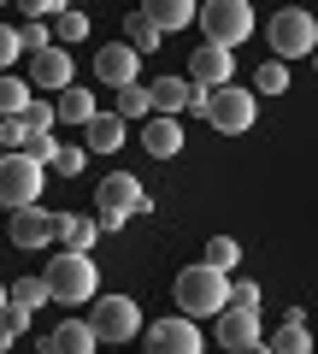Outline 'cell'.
Wrapping results in <instances>:
<instances>
[{
  "label": "cell",
  "instance_id": "cell-1",
  "mask_svg": "<svg viewBox=\"0 0 318 354\" xmlns=\"http://www.w3.org/2000/svg\"><path fill=\"white\" fill-rule=\"evenodd\" d=\"M171 295H177L183 319H218L236 307V283H230V272H218V266H183L177 283H171Z\"/></svg>",
  "mask_w": 318,
  "mask_h": 354
},
{
  "label": "cell",
  "instance_id": "cell-2",
  "mask_svg": "<svg viewBox=\"0 0 318 354\" xmlns=\"http://www.w3.org/2000/svg\"><path fill=\"white\" fill-rule=\"evenodd\" d=\"M130 213H153V195L141 189L130 171H112L95 183V218H101V230H124Z\"/></svg>",
  "mask_w": 318,
  "mask_h": 354
},
{
  "label": "cell",
  "instance_id": "cell-3",
  "mask_svg": "<svg viewBox=\"0 0 318 354\" xmlns=\"http://www.w3.org/2000/svg\"><path fill=\"white\" fill-rule=\"evenodd\" d=\"M41 278H48L53 301H65V307L95 301V290H101V272H95V260H89V254H71V248H59V254H53Z\"/></svg>",
  "mask_w": 318,
  "mask_h": 354
},
{
  "label": "cell",
  "instance_id": "cell-4",
  "mask_svg": "<svg viewBox=\"0 0 318 354\" xmlns=\"http://www.w3.org/2000/svg\"><path fill=\"white\" fill-rule=\"evenodd\" d=\"M266 36H271V53H277L283 65L289 59H312L318 53V18L301 12V6H283V12L266 24Z\"/></svg>",
  "mask_w": 318,
  "mask_h": 354
},
{
  "label": "cell",
  "instance_id": "cell-5",
  "mask_svg": "<svg viewBox=\"0 0 318 354\" xmlns=\"http://www.w3.org/2000/svg\"><path fill=\"white\" fill-rule=\"evenodd\" d=\"M201 30H206L212 48L236 53L248 36H254V6H248V0H206L201 6Z\"/></svg>",
  "mask_w": 318,
  "mask_h": 354
},
{
  "label": "cell",
  "instance_id": "cell-6",
  "mask_svg": "<svg viewBox=\"0 0 318 354\" xmlns=\"http://www.w3.org/2000/svg\"><path fill=\"white\" fill-rule=\"evenodd\" d=\"M41 183H48V171H41L30 153H6V160H0V201L12 207V213H24V207L41 201Z\"/></svg>",
  "mask_w": 318,
  "mask_h": 354
},
{
  "label": "cell",
  "instance_id": "cell-7",
  "mask_svg": "<svg viewBox=\"0 0 318 354\" xmlns=\"http://www.w3.org/2000/svg\"><path fill=\"white\" fill-rule=\"evenodd\" d=\"M89 325H95V337L101 342H130V337H141V307L130 301V295H101V301L89 307Z\"/></svg>",
  "mask_w": 318,
  "mask_h": 354
},
{
  "label": "cell",
  "instance_id": "cell-8",
  "mask_svg": "<svg viewBox=\"0 0 318 354\" xmlns=\"http://www.w3.org/2000/svg\"><path fill=\"white\" fill-rule=\"evenodd\" d=\"M254 113H259V106H254V88H236V83H230V88H212V113H206V124H212L218 136H242V130L254 124Z\"/></svg>",
  "mask_w": 318,
  "mask_h": 354
},
{
  "label": "cell",
  "instance_id": "cell-9",
  "mask_svg": "<svg viewBox=\"0 0 318 354\" xmlns=\"http://www.w3.org/2000/svg\"><path fill=\"white\" fill-rule=\"evenodd\" d=\"M141 348L148 354H201V330H195V319L171 313V319H153L141 330Z\"/></svg>",
  "mask_w": 318,
  "mask_h": 354
},
{
  "label": "cell",
  "instance_id": "cell-10",
  "mask_svg": "<svg viewBox=\"0 0 318 354\" xmlns=\"http://www.w3.org/2000/svg\"><path fill=\"white\" fill-rule=\"evenodd\" d=\"M95 77H101L106 88H136V77H141V53L130 48V41H106V48L95 53Z\"/></svg>",
  "mask_w": 318,
  "mask_h": 354
},
{
  "label": "cell",
  "instance_id": "cell-11",
  "mask_svg": "<svg viewBox=\"0 0 318 354\" xmlns=\"http://www.w3.org/2000/svg\"><path fill=\"white\" fill-rule=\"evenodd\" d=\"M212 337H218V348H230V354L259 348V313H248V307H230V313H218Z\"/></svg>",
  "mask_w": 318,
  "mask_h": 354
},
{
  "label": "cell",
  "instance_id": "cell-12",
  "mask_svg": "<svg viewBox=\"0 0 318 354\" xmlns=\"http://www.w3.org/2000/svg\"><path fill=\"white\" fill-rule=\"evenodd\" d=\"M12 242L18 248H48V242H59V213H48V207H24V213H12Z\"/></svg>",
  "mask_w": 318,
  "mask_h": 354
},
{
  "label": "cell",
  "instance_id": "cell-13",
  "mask_svg": "<svg viewBox=\"0 0 318 354\" xmlns=\"http://www.w3.org/2000/svg\"><path fill=\"white\" fill-rule=\"evenodd\" d=\"M230 48H212V41H201V48L189 53V83L195 88H230Z\"/></svg>",
  "mask_w": 318,
  "mask_h": 354
},
{
  "label": "cell",
  "instance_id": "cell-14",
  "mask_svg": "<svg viewBox=\"0 0 318 354\" xmlns=\"http://www.w3.org/2000/svg\"><path fill=\"white\" fill-rule=\"evenodd\" d=\"M95 325L89 319H65V325H53L48 337H41V354H95Z\"/></svg>",
  "mask_w": 318,
  "mask_h": 354
},
{
  "label": "cell",
  "instance_id": "cell-15",
  "mask_svg": "<svg viewBox=\"0 0 318 354\" xmlns=\"http://www.w3.org/2000/svg\"><path fill=\"white\" fill-rule=\"evenodd\" d=\"M148 95H153V118H177V113H189L195 83H189V77H153Z\"/></svg>",
  "mask_w": 318,
  "mask_h": 354
},
{
  "label": "cell",
  "instance_id": "cell-16",
  "mask_svg": "<svg viewBox=\"0 0 318 354\" xmlns=\"http://www.w3.org/2000/svg\"><path fill=\"white\" fill-rule=\"evenodd\" d=\"M30 83H36V88H53V95L77 88V83H71V53H65V48L36 53V59H30Z\"/></svg>",
  "mask_w": 318,
  "mask_h": 354
},
{
  "label": "cell",
  "instance_id": "cell-17",
  "mask_svg": "<svg viewBox=\"0 0 318 354\" xmlns=\"http://www.w3.org/2000/svg\"><path fill=\"white\" fill-rule=\"evenodd\" d=\"M141 148H148L153 160L183 153V124H177V118H148V124H141Z\"/></svg>",
  "mask_w": 318,
  "mask_h": 354
},
{
  "label": "cell",
  "instance_id": "cell-18",
  "mask_svg": "<svg viewBox=\"0 0 318 354\" xmlns=\"http://www.w3.org/2000/svg\"><path fill=\"white\" fill-rule=\"evenodd\" d=\"M95 236H101V218H83V213H59V248L71 254H89Z\"/></svg>",
  "mask_w": 318,
  "mask_h": 354
},
{
  "label": "cell",
  "instance_id": "cell-19",
  "mask_svg": "<svg viewBox=\"0 0 318 354\" xmlns=\"http://www.w3.org/2000/svg\"><path fill=\"white\" fill-rule=\"evenodd\" d=\"M141 12L166 30V36H171V30H183V24H201V6H195V0H153V6H141Z\"/></svg>",
  "mask_w": 318,
  "mask_h": 354
},
{
  "label": "cell",
  "instance_id": "cell-20",
  "mask_svg": "<svg viewBox=\"0 0 318 354\" xmlns=\"http://www.w3.org/2000/svg\"><path fill=\"white\" fill-rule=\"evenodd\" d=\"M95 118H101V106H95V95H89L83 83H77V88H65V95H59V124H83V130H89Z\"/></svg>",
  "mask_w": 318,
  "mask_h": 354
},
{
  "label": "cell",
  "instance_id": "cell-21",
  "mask_svg": "<svg viewBox=\"0 0 318 354\" xmlns=\"http://www.w3.org/2000/svg\"><path fill=\"white\" fill-rule=\"evenodd\" d=\"M118 148H124V118H118V113H101V118L89 124V153H118Z\"/></svg>",
  "mask_w": 318,
  "mask_h": 354
},
{
  "label": "cell",
  "instance_id": "cell-22",
  "mask_svg": "<svg viewBox=\"0 0 318 354\" xmlns=\"http://www.w3.org/2000/svg\"><path fill=\"white\" fill-rule=\"evenodd\" d=\"M124 41H130V48H136V53H153V48H159V41H166V30L153 24L148 12H130V18H124Z\"/></svg>",
  "mask_w": 318,
  "mask_h": 354
},
{
  "label": "cell",
  "instance_id": "cell-23",
  "mask_svg": "<svg viewBox=\"0 0 318 354\" xmlns=\"http://www.w3.org/2000/svg\"><path fill=\"white\" fill-rule=\"evenodd\" d=\"M6 301H12V307H24V313H36L41 301H53V290H48V278H18L12 290H6Z\"/></svg>",
  "mask_w": 318,
  "mask_h": 354
},
{
  "label": "cell",
  "instance_id": "cell-24",
  "mask_svg": "<svg viewBox=\"0 0 318 354\" xmlns=\"http://www.w3.org/2000/svg\"><path fill=\"white\" fill-rule=\"evenodd\" d=\"M30 106H36V101H30V83H24V77H0V113H6V118H24Z\"/></svg>",
  "mask_w": 318,
  "mask_h": 354
},
{
  "label": "cell",
  "instance_id": "cell-25",
  "mask_svg": "<svg viewBox=\"0 0 318 354\" xmlns=\"http://www.w3.org/2000/svg\"><path fill=\"white\" fill-rule=\"evenodd\" d=\"M271 354H312V330L306 325H277L271 330Z\"/></svg>",
  "mask_w": 318,
  "mask_h": 354
},
{
  "label": "cell",
  "instance_id": "cell-26",
  "mask_svg": "<svg viewBox=\"0 0 318 354\" xmlns=\"http://www.w3.org/2000/svg\"><path fill=\"white\" fill-rule=\"evenodd\" d=\"M53 36H59L65 48H71V41H83V36H89V12H77V6H65V12L53 18Z\"/></svg>",
  "mask_w": 318,
  "mask_h": 354
},
{
  "label": "cell",
  "instance_id": "cell-27",
  "mask_svg": "<svg viewBox=\"0 0 318 354\" xmlns=\"http://www.w3.org/2000/svg\"><path fill=\"white\" fill-rule=\"evenodd\" d=\"M236 260H242V242H236V236H212V242H206V266L236 272Z\"/></svg>",
  "mask_w": 318,
  "mask_h": 354
},
{
  "label": "cell",
  "instance_id": "cell-28",
  "mask_svg": "<svg viewBox=\"0 0 318 354\" xmlns=\"http://www.w3.org/2000/svg\"><path fill=\"white\" fill-rule=\"evenodd\" d=\"M118 118H153V95L148 88H118Z\"/></svg>",
  "mask_w": 318,
  "mask_h": 354
},
{
  "label": "cell",
  "instance_id": "cell-29",
  "mask_svg": "<svg viewBox=\"0 0 318 354\" xmlns=\"http://www.w3.org/2000/svg\"><path fill=\"white\" fill-rule=\"evenodd\" d=\"M254 88H259V95H283V88H289V65H283V59H266V65L254 71Z\"/></svg>",
  "mask_w": 318,
  "mask_h": 354
},
{
  "label": "cell",
  "instance_id": "cell-30",
  "mask_svg": "<svg viewBox=\"0 0 318 354\" xmlns=\"http://www.w3.org/2000/svg\"><path fill=\"white\" fill-rule=\"evenodd\" d=\"M0 142H6V153H24L30 142H36V130H30V118H0Z\"/></svg>",
  "mask_w": 318,
  "mask_h": 354
},
{
  "label": "cell",
  "instance_id": "cell-31",
  "mask_svg": "<svg viewBox=\"0 0 318 354\" xmlns=\"http://www.w3.org/2000/svg\"><path fill=\"white\" fill-rule=\"evenodd\" d=\"M24 325H30V313H24V307H12V301H6V313H0V342L12 348V342L24 337Z\"/></svg>",
  "mask_w": 318,
  "mask_h": 354
},
{
  "label": "cell",
  "instance_id": "cell-32",
  "mask_svg": "<svg viewBox=\"0 0 318 354\" xmlns=\"http://www.w3.org/2000/svg\"><path fill=\"white\" fill-rule=\"evenodd\" d=\"M18 53H24V30H18V24H6V30H0V65L12 71V65H18Z\"/></svg>",
  "mask_w": 318,
  "mask_h": 354
},
{
  "label": "cell",
  "instance_id": "cell-33",
  "mask_svg": "<svg viewBox=\"0 0 318 354\" xmlns=\"http://www.w3.org/2000/svg\"><path fill=\"white\" fill-rule=\"evenodd\" d=\"M30 160H36V165H53V160H59V153H65V142H53V136H36V142H30Z\"/></svg>",
  "mask_w": 318,
  "mask_h": 354
},
{
  "label": "cell",
  "instance_id": "cell-34",
  "mask_svg": "<svg viewBox=\"0 0 318 354\" xmlns=\"http://www.w3.org/2000/svg\"><path fill=\"white\" fill-rule=\"evenodd\" d=\"M83 165H89V148H65L59 160H53V171H59V177H77Z\"/></svg>",
  "mask_w": 318,
  "mask_h": 354
},
{
  "label": "cell",
  "instance_id": "cell-35",
  "mask_svg": "<svg viewBox=\"0 0 318 354\" xmlns=\"http://www.w3.org/2000/svg\"><path fill=\"white\" fill-rule=\"evenodd\" d=\"M48 36H53L48 24H24V53H30V59H36V53H48V48H53Z\"/></svg>",
  "mask_w": 318,
  "mask_h": 354
},
{
  "label": "cell",
  "instance_id": "cell-36",
  "mask_svg": "<svg viewBox=\"0 0 318 354\" xmlns=\"http://www.w3.org/2000/svg\"><path fill=\"white\" fill-rule=\"evenodd\" d=\"M236 307L259 313V283H254V278H236Z\"/></svg>",
  "mask_w": 318,
  "mask_h": 354
},
{
  "label": "cell",
  "instance_id": "cell-37",
  "mask_svg": "<svg viewBox=\"0 0 318 354\" xmlns=\"http://www.w3.org/2000/svg\"><path fill=\"white\" fill-rule=\"evenodd\" d=\"M312 71H318V53H312Z\"/></svg>",
  "mask_w": 318,
  "mask_h": 354
}]
</instances>
